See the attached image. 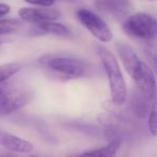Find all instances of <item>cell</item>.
<instances>
[{"label":"cell","mask_w":157,"mask_h":157,"mask_svg":"<svg viewBox=\"0 0 157 157\" xmlns=\"http://www.w3.org/2000/svg\"><path fill=\"white\" fill-rule=\"evenodd\" d=\"M97 54L100 58L108 78L112 102L117 105H123L127 99V85L117 58L114 53H112L107 46L102 44L97 46Z\"/></svg>","instance_id":"obj_1"},{"label":"cell","mask_w":157,"mask_h":157,"mask_svg":"<svg viewBox=\"0 0 157 157\" xmlns=\"http://www.w3.org/2000/svg\"><path fill=\"white\" fill-rule=\"evenodd\" d=\"M39 63L63 78L71 80L84 78L90 71V65L86 60L68 55L46 54L40 57Z\"/></svg>","instance_id":"obj_2"},{"label":"cell","mask_w":157,"mask_h":157,"mask_svg":"<svg viewBox=\"0 0 157 157\" xmlns=\"http://www.w3.org/2000/svg\"><path fill=\"white\" fill-rule=\"evenodd\" d=\"M33 93L24 86H15L10 80L0 82V116H7L31 101Z\"/></svg>","instance_id":"obj_3"},{"label":"cell","mask_w":157,"mask_h":157,"mask_svg":"<svg viewBox=\"0 0 157 157\" xmlns=\"http://www.w3.org/2000/svg\"><path fill=\"white\" fill-rule=\"evenodd\" d=\"M123 30L140 40H151L157 35V20L145 12H137L123 23Z\"/></svg>","instance_id":"obj_4"},{"label":"cell","mask_w":157,"mask_h":157,"mask_svg":"<svg viewBox=\"0 0 157 157\" xmlns=\"http://www.w3.org/2000/svg\"><path fill=\"white\" fill-rule=\"evenodd\" d=\"M78 21L87 29L90 35L101 43H108L113 39V33L109 25L94 11L90 9H78L75 12Z\"/></svg>","instance_id":"obj_5"},{"label":"cell","mask_w":157,"mask_h":157,"mask_svg":"<svg viewBox=\"0 0 157 157\" xmlns=\"http://www.w3.org/2000/svg\"><path fill=\"white\" fill-rule=\"evenodd\" d=\"M130 76L135 81L137 90L150 98H153L155 93L157 92V83L154 72L147 63L141 60Z\"/></svg>","instance_id":"obj_6"},{"label":"cell","mask_w":157,"mask_h":157,"mask_svg":"<svg viewBox=\"0 0 157 157\" xmlns=\"http://www.w3.org/2000/svg\"><path fill=\"white\" fill-rule=\"evenodd\" d=\"M60 12L52 8H21L18 10V16L22 21L33 24H40L43 22H52L60 17Z\"/></svg>","instance_id":"obj_7"},{"label":"cell","mask_w":157,"mask_h":157,"mask_svg":"<svg viewBox=\"0 0 157 157\" xmlns=\"http://www.w3.org/2000/svg\"><path fill=\"white\" fill-rule=\"evenodd\" d=\"M0 145L10 152L20 154H30L33 151V145L27 140L15 136L0 128Z\"/></svg>","instance_id":"obj_8"},{"label":"cell","mask_w":157,"mask_h":157,"mask_svg":"<svg viewBox=\"0 0 157 157\" xmlns=\"http://www.w3.org/2000/svg\"><path fill=\"white\" fill-rule=\"evenodd\" d=\"M95 7L101 12L114 16H122L130 10L128 0H95Z\"/></svg>","instance_id":"obj_9"},{"label":"cell","mask_w":157,"mask_h":157,"mask_svg":"<svg viewBox=\"0 0 157 157\" xmlns=\"http://www.w3.org/2000/svg\"><path fill=\"white\" fill-rule=\"evenodd\" d=\"M116 52H117L118 56H120L121 60H122L124 68L128 74L130 75L133 72V70L138 67V65L140 63L141 59L139 58V56L137 55V53L133 51V48L131 46H129L126 43H117L115 45Z\"/></svg>","instance_id":"obj_10"},{"label":"cell","mask_w":157,"mask_h":157,"mask_svg":"<svg viewBox=\"0 0 157 157\" xmlns=\"http://www.w3.org/2000/svg\"><path fill=\"white\" fill-rule=\"evenodd\" d=\"M151 100H152V98L144 95L139 90H136L133 95L131 96L130 102L131 110H132L133 114L141 118L147 116L151 107Z\"/></svg>","instance_id":"obj_11"},{"label":"cell","mask_w":157,"mask_h":157,"mask_svg":"<svg viewBox=\"0 0 157 157\" xmlns=\"http://www.w3.org/2000/svg\"><path fill=\"white\" fill-rule=\"evenodd\" d=\"M122 139L110 140L107 145L95 148V150L86 151V152L78 155L76 157H115L116 153L118 152L121 145H122Z\"/></svg>","instance_id":"obj_12"},{"label":"cell","mask_w":157,"mask_h":157,"mask_svg":"<svg viewBox=\"0 0 157 157\" xmlns=\"http://www.w3.org/2000/svg\"><path fill=\"white\" fill-rule=\"evenodd\" d=\"M37 30L39 33H43V35H51L56 36V37L67 38L71 35V30L66 25L56 22V21L43 22L40 23V24H37Z\"/></svg>","instance_id":"obj_13"},{"label":"cell","mask_w":157,"mask_h":157,"mask_svg":"<svg viewBox=\"0 0 157 157\" xmlns=\"http://www.w3.org/2000/svg\"><path fill=\"white\" fill-rule=\"evenodd\" d=\"M147 125L150 133L153 137H157V92L151 100V107L147 115Z\"/></svg>","instance_id":"obj_14"},{"label":"cell","mask_w":157,"mask_h":157,"mask_svg":"<svg viewBox=\"0 0 157 157\" xmlns=\"http://www.w3.org/2000/svg\"><path fill=\"white\" fill-rule=\"evenodd\" d=\"M23 63H8L0 65V82L8 81L22 70Z\"/></svg>","instance_id":"obj_15"},{"label":"cell","mask_w":157,"mask_h":157,"mask_svg":"<svg viewBox=\"0 0 157 157\" xmlns=\"http://www.w3.org/2000/svg\"><path fill=\"white\" fill-rule=\"evenodd\" d=\"M22 26V21L16 18H2L0 20V36L12 33Z\"/></svg>","instance_id":"obj_16"},{"label":"cell","mask_w":157,"mask_h":157,"mask_svg":"<svg viewBox=\"0 0 157 157\" xmlns=\"http://www.w3.org/2000/svg\"><path fill=\"white\" fill-rule=\"evenodd\" d=\"M25 1L31 6H36V7L51 8L55 3L56 0H25Z\"/></svg>","instance_id":"obj_17"},{"label":"cell","mask_w":157,"mask_h":157,"mask_svg":"<svg viewBox=\"0 0 157 157\" xmlns=\"http://www.w3.org/2000/svg\"><path fill=\"white\" fill-rule=\"evenodd\" d=\"M11 12V7L8 3L0 2V20L5 18Z\"/></svg>","instance_id":"obj_18"},{"label":"cell","mask_w":157,"mask_h":157,"mask_svg":"<svg viewBox=\"0 0 157 157\" xmlns=\"http://www.w3.org/2000/svg\"><path fill=\"white\" fill-rule=\"evenodd\" d=\"M153 63H154V66H155V68L157 69V54H155L154 56H153Z\"/></svg>","instance_id":"obj_19"},{"label":"cell","mask_w":157,"mask_h":157,"mask_svg":"<svg viewBox=\"0 0 157 157\" xmlns=\"http://www.w3.org/2000/svg\"><path fill=\"white\" fill-rule=\"evenodd\" d=\"M0 157H14L12 155H6V154H0Z\"/></svg>","instance_id":"obj_20"},{"label":"cell","mask_w":157,"mask_h":157,"mask_svg":"<svg viewBox=\"0 0 157 157\" xmlns=\"http://www.w3.org/2000/svg\"><path fill=\"white\" fill-rule=\"evenodd\" d=\"M68 157H76V156H73V155H70V156H68Z\"/></svg>","instance_id":"obj_21"},{"label":"cell","mask_w":157,"mask_h":157,"mask_svg":"<svg viewBox=\"0 0 157 157\" xmlns=\"http://www.w3.org/2000/svg\"><path fill=\"white\" fill-rule=\"evenodd\" d=\"M29 157H38V156H29Z\"/></svg>","instance_id":"obj_22"},{"label":"cell","mask_w":157,"mask_h":157,"mask_svg":"<svg viewBox=\"0 0 157 157\" xmlns=\"http://www.w3.org/2000/svg\"><path fill=\"white\" fill-rule=\"evenodd\" d=\"M150 1H155V0H150Z\"/></svg>","instance_id":"obj_23"},{"label":"cell","mask_w":157,"mask_h":157,"mask_svg":"<svg viewBox=\"0 0 157 157\" xmlns=\"http://www.w3.org/2000/svg\"><path fill=\"white\" fill-rule=\"evenodd\" d=\"M0 44H1V43H0Z\"/></svg>","instance_id":"obj_24"}]
</instances>
